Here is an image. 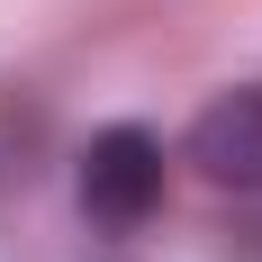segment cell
<instances>
[{"instance_id":"1","label":"cell","mask_w":262,"mask_h":262,"mask_svg":"<svg viewBox=\"0 0 262 262\" xmlns=\"http://www.w3.org/2000/svg\"><path fill=\"white\" fill-rule=\"evenodd\" d=\"M163 208V145L145 127H100L81 145V217L100 235H136Z\"/></svg>"},{"instance_id":"2","label":"cell","mask_w":262,"mask_h":262,"mask_svg":"<svg viewBox=\"0 0 262 262\" xmlns=\"http://www.w3.org/2000/svg\"><path fill=\"white\" fill-rule=\"evenodd\" d=\"M190 163H199V181L262 199V91H217L190 118Z\"/></svg>"}]
</instances>
